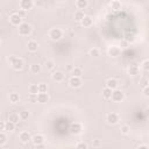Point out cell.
Returning <instances> with one entry per match:
<instances>
[{
    "instance_id": "4316f807",
    "label": "cell",
    "mask_w": 149,
    "mask_h": 149,
    "mask_svg": "<svg viewBox=\"0 0 149 149\" xmlns=\"http://www.w3.org/2000/svg\"><path fill=\"white\" fill-rule=\"evenodd\" d=\"M19 115H20V119L21 120H28L30 118V112L29 111H21L19 113Z\"/></svg>"
},
{
    "instance_id": "5bb4252c",
    "label": "cell",
    "mask_w": 149,
    "mask_h": 149,
    "mask_svg": "<svg viewBox=\"0 0 149 149\" xmlns=\"http://www.w3.org/2000/svg\"><path fill=\"white\" fill-rule=\"evenodd\" d=\"M31 142L35 144V147L36 146H40V144H43L44 143V137L41 134H36V135H34L31 137Z\"/></svg>"
},
{
    "instance_id": "ac0fdd59",
    "label": "cell",
    "mask_w": 149,
    "mask_h": 149,
    "mask_svg": "<svg viewBox=\"0 0 149 149\" xmlns=\"http://www.w3.org/2000/svg\"><path fill=\"white\" fill-rule=\"evenodd\" d=\"M36 97H37V101H38L40 104L48 102V100H49V95H48V93H38Z\"/></svg>"
},
{
    "instance_id": "60d3db41",
    "label": "cell",
    "mask_w": 149,
    "mask_h": 149,
    "mask_svg": "<svg viewBox=\"0 0 149 149\" xmlns=\"http://www.w3.org/2000/svg\"><path fill=\"white\" fill-rule=\"evenodd\" d=\"M136 149H149V147L146 146V144H141V146H139Z\"/></svg>"
},
{
    "instance_id": "d4e9b609",
    "label": "cell",
    "mask_w": 149,
    "mask_h": 149,
    "mask_svg": "<svg viewBox=\"0 0 149 149\" xmlns=\"http://www.w3.org/2000/svg\"><path fill=\"white\" fill-rule=\"evenodd\" d=\"M112 93H113V91L111 88H108V87H105L102 90V97L105 99H111L112 98Z\"/></svg>"
},
{
    "instance_id": "d590c367",
    "label": "cell",
    "mask_w": 149,
    "mask_h": 149,
    "mask_svg": "<svg viewBox=\"0 0 149 149\" xmlns=\"http://www.w3.org/2000/svg\"><path fill=\"white\" fill-rule=\"evenodd\" d=\"M142 68H143V70L149 71V59L143 61V63H142Z\"/></svg>"
},
{
    "instance_id": "ee69618b",
    "label": "cell",
    "mask_w": 149,
    "mask_h": 149,
    "mask_svg": "<svg viewBox=\"0 0 149 149\" xmlns=\"http://www.w3.org/2000/svg\"><path fill=\"white\" fill-rule=\"evenodd\" d=\"M45 149H49V148H45Z\"/></svg>"
},
{
    "instance_id": "3957f363",
    "label": "cell",
    "mask_w": 149,
    "mask_h": 149,
    "mask_svg": "<svg viewBox=\"0 0 149 149\" xmlns=\"http://www.w3.org/2000/svg\"><path fill=\"white\" fill-rule=\"evenodd\" d=\"M49 37L52 40V41H58L63 37V33L59 28H52L50 31H49Z\"/></svg>"
},
{
    "instance_id": "ab89813d",
    "label": "cell",
    "mask_w": 149,
    "mask_h": 149,
    "mask_svg": "<svg viewBox=\"0 0 149 149\" xmlns=\"http://www.w3.org/2000/svg\"><path fill=\"white\" fill-rule=\"evenodd\" d=\"M127 44H128L127 41H121V42H120V47H121V48H126Z\"/></svg>"
},
{
    "instance_id": "9c48e42d",
    "label": "cell",
    "mask_w": 149,
    "mask_h": 149,
    "mask_svg": "<svg viewBox=\"0 0 149 149\" xmlns=\"http://www.w3.org/2000/svg\"><path fill=\"white\" fill-rule=\"evenodd\" d=\"M69 85L72 87V88H78L81 86V79L78 78V77H71L69 79Z\"/></svg>"
},
{
    "instance_id": "f35d334b",
    "label": "cell",
    "mask_w": 149,
    "mask_h": 149,
    "mask_svg": "<svg viewBox=\"0 0 149 149\" xmlns=\"http://www.w3.org/2000/svg\"><path fill=\"white\" fill-rule=\"evenodd\" d=\"M0 130L1 132H5L6 130V122H3V121L0 122Z\"/></svg>"
},
{
    "instance_id": "4fadbf2b",
    "label": "cell",
    "mask_w": 149,
    "mask_h": 149,
    "mask_svg": "<svg viewBox=\"0 0 149 149\" xmlns=\"http://www.w3.org/2000/svg\"><path fill=\"white\" fill-rule=\"evenodd\" d=\"M118 85H119V84H118V80L114 79V78H109V79L106 80V87L111 88L112 91L116 90V88H118Z\"/></svg>"
},
{
    "instance_id": "8992f818",
    "label": "cell",
    "mask_w": 149,
    "mask_h": 149,
    "mask_svg": "<svg viewBox=\"0 0 149 149\" xmlns=\"http://www.w3.org/2000/svg\"><path fill=\"white\" fill-rule=\"evenodd\" d=\"M19 6H20L21 10L27 12V10H29V9L33 8V6H34V1H33V0H21V1L19 2Z\"/></svg>"
},
{
    "instance_id": "2e32d148",
    "label": "cell",
    "mask_w": 149,
    "mask_h": 149,
    "mask_svg": "<svg viewBox=\"0 0 149 149\" xmlns=\"http://www.w3.org/2000/svg\"><path fill=\"white\" fill-rule=\"evenodd\" d=\"M81 26L83 27H91L92 23H93V19L90 16V15H85V17L81 20Z\"/></svg>"
},
{
    "instance_id": "52a82bcc",
    "label": "cell",
    "mask_w": 149,
    "mask_h": 149,
    "mask_svg": "<svg viewBox=\"0 0 149 149\" xmlns=\"http://www.w3.org/2000/svg\"><path fill=\"white\" fill-rule=\"evenodd\" d=\"M69 130H70V133H71V134H73V135H78V134H80V133H81L83 127H81V125H80L79 122H73V123H71V125H70Z\"/></svg>"
},
{
    "instance_id": "d6986e66",
    "label": "cell",
    "mask_w": 149,
    "mask_h": 149,
    "mask_svg": "<svg viewBox=\"0 0 149 149\" xmlns=\"http://www.w3.org/2000/svg\"><path fill=\"white\" fill-rule=\"evenodd\" d=\"M139 72H140V68L137 65H130L128 68V73L130 76H136V74H139Z\"/></svg>"
},
{
    "instance_id": "836d02e7",
    "label": "cell",
    "mask_w": 149,
    "mask_h": 149,
    "mask_svg": "<svg viewBox=\"0 0 149 149\" xmlns=\"http://www.w3.org/2000/svg\"><path fill=\"white\" fill-rule=\"evenodd\" d=\"M90 55H91V56H93V57L99 56V49H97V48L91 49V50H90Z\"/></svg>"
},
{
    "instance_id": "b9f144b4",
    "label": "cell",
    "mask_w": 149,
    "mask_h": 149,
    "mask_svg": "<svg viewBox=\"0 0 149 149\" xmlns=\"http://www.w3.org/2000/svg\"><path fill=\"white\" fill-rule=\"evenodd\" d=\"M17 13H19V15H20L21 17H23V16H24V10H19Z\"/></svg>"
},
{
    "instance_id": "4dcf8cb0",
    "label": "cell",
    "mask_w": 149,
    "mask_h": 149,
    "mask_svg": "<svg viewBox=\"0 0 149 149\" xmlns=\"http://www.w3.org/2000/svg\"><path fill=\"white\" fill-rule=\"evenodd\" d=\"M120 130H121V133H122L123 135H127V134L129 133L130 128H129V126H128V125H122V126H121V128H120Z\"/></svg>"
},
{
    "instance_id": "7c38bea8",
    "label": "cell",
    "mask_w": 149,
    "mask_h": 149,
    "mask_svg": "<svg viewBox=\"0 0 149 149\" xmlns=\"http://www.w3.org/2000/svg\"><path fill=\"white\" fill-rule=\"evenodd\" d=\"M51 78H52L54 81L61 83V81L64 80V73H63L62 71H55V72L51 74Z\"/></svg>"
},
{
    "instance_id": "7402d4cb",
    "label": "cell",
    "mask_w": 149,
    "mask_h": 149,
    "mask_svg": "<svg viewBox=\"0 0 149 149\" xmlns=\"http://www.w3.org/2000/svg\"><path fill=\"white\" fill-rule=\"evenodd\" d=\"M85 17V14H84V12L83 10H76L74 12V20L76 21H78V22H81V20Z\"/></svg>"
},
{
    "instance_id": "f546056e",
    "label": "cell",
    "mask_w": 149,
    "mask_h": 149,
    "mask_svg": "<svg viewBox=\"0 0 149 149\" xmlns=\"http://www.w3.org/2000/svg\"><path fill=\"white\" fill-rule=\"evenodd\" d=\"M44 66H45L47 70H52V69L55 68V63H54L52 61H45Z\"/></svg>"
},
{
    "instance_id": "e0dca14e",
    "label": "cell",
    "mask_w": 149,
    "mask_h": 149,
    "mask_svg": "<svg viewBox=\"0 0 149 149\" xmlns=\"http://www.w3.org/2000/svg\"><path fill=\"white\" fill-rule=\"evenodd\" d=\"M87 6H88V1H87V0H77V1H76V7H77L79 10L85 9Z\"/></svg>"
},
{
    "instance_id": "603a6c76",
    "label": "cell",
    "mask_w": 149,
    "mask_h": 149,
    "mask_svg": "<svg viewBox=\"0 0 149 149\" xmlns=\"http://www.w3.org/2000/svg\"><path fill=\"white\" fill-rule=\"evenodd\" d=\"M19 120H20V115L17 113H10L8 116V121H10L13 123H17Z\"/></svg>"
},
{
    "instance_id": "5b68a950",
    "label": "cell",
    "mask_w": 149,
    "mask_h": 149,
    "mask_svg": "<svg viewBox=\"0 0 149 149\" xmlns=\"http://www.w3.org/2000/svg\"><path fill=\"white\" fill-rule=\"evenodd\" d=\"M113 101L115 102H121L123 99H125V93L121 91V90H114L113 93H112V98H111Z\"/></svg>"
},
{
    "instance_id": "d6a6232c",
    "label": "cell",
    "mask_w": 149,
    "mask_h": 149,
    "mask_svg": "<svg viewBox=\"0 0 149 149\" xmlns=\"http://www.w3.org/2000/svg\"><path fill=\"white\" fill-rule=\"evenodd\" d=\"M47 84H44V83H41V84H38V91H40V93H47Z\"/></svg>"
},
{
    "instance_id": "44dd1931",
    "label": "cell",
    "mask_w": 149,
    "mask_h": 149,
    "mask_svg": "<svg viewBox=\"0 0 149 149\" xmlns=\"http://www.w3.org/2000/svg\"><path fill=\"white\" fill-rule=\"evenodd\" d=\"M109 6H111V8H112L113 10H119V9H121V2L118 1V0L111 1V2H109Z\"/></svg>"
},
{
    "instance_id": "8d00e7d4",
    "label": "cell",
    "mask_w": 149,
    "mask_h": 149,
    "mask_svg": "<svg viewBox=\"0 0 149 149\" xmlns=\"http://www.w3.org/2000/svg\"><path fill=\"white\" fill-rule=\"evenodd\" d=\"M142 92H143V95H144V97L149 98V85H146V86L143 87Z\"/></svg>"
},
{
    "instance_id": "83f0119b",
    "label": "cell",
    "mask_w": 149,
    "mask_h": 149,
    "mask_svg": "<svg viewBox=\"0 0 149 149\" xmlns=\"http://www.w3.org/2000/svg\"><path fill=\"white\" fill-rule=\"evenodd\" d=\"M81 74H83V71H81L80 68H73V69H72V77H78V78H80Z\"/></svg>"
},
{
    "instance_id": "7bdbcfd3",
    "label": "cell",
    "mask_w": 149,
    "mask_h": 149,
    "mask_svg": "<svg viewBox=\"0 0 149 149\" xmlns=\"http://www.w3.org/2000/svg\"><path fill=\"white\" fill-rule=\"evenodd\" d=\"M36 149H45V147L43 144H40V146H36Z\"/></svg>"
},
{
    "instance_id": "cb8c5ba5",
    "label": "cell",
    "mask_w": 149,
    "mask_h": 149,
    "mask_svg": "<svg viewBox=\"0 0 149 149\" xmlns=\"http://www.w3.org/2000/svg\"><path fill=\"white\" fill-rule=\"evenodd\" d=\"M19 100H20V95H19V93L13 92V93L9 94V101H10V102L16 104V102H19Z\"/></svg>"
},
{
    "instance_id": "30bf717a",
    "label": "cell",
    "mask_w": 149,
    "mask_h": 149,
    "mask_svg": "<svg viewBox=\"0 0 149 149\" xmlns=\"http://www.w3.org/2000/svg\"><path fill=\"white\" fill-rule=\"evenodd\" d=\"M107 52H108V55H109L111 57H118V56L121 54V49H120L119 47H116V45H112V47L108 48Z\"/></svg>"
},
{
    "instance_id": "74e56055",
    "label": "cell",
    "mask_w": 149,
    "mask_h": 149,
    "mask_svg": "<svg viewBox=\"0 0 149 149\" xmlns=\"http://www.w3.org/2000/svg\"><path fill=\"white\" fill-rule=\"evenodd\" d=\"M92 144H93V147H100L101 144H102V142H101V140H93V142H92Z\"/></svg>"
},
{
    "instance_id": "9a60e30c",
    "label": "cell",
    "mask_w": 149,
    "mask_h": 149,
    "mask_svg": "<svg viewBox=\"0 0 149 149\" xmlns=\"http://www.w3.org/2000/svg\"><path fill=\"white\" fill-rule=\"evenodd\" d=\"M27 49H28V51H30V52H36L37 49H38V43H37L36 41H29V42L27 43Z\"/></svg>"
},
{
    "instance_id": "277c9868",
    "label": "cell",
    "mask_w": 149,
    "mask_h": 149,
    "mask_svg": "<svg viewBox=\"0 0 149 149\" xmlns=\"http://www.w3.org/2000/svg\"><path fill=\"white\" fill-rule=\"evenodd\" d=\"M9 22H10L13 26H17V27H19V26L22 23V17L19 15L17 12L12 13V14L9 15Z\"/></svg>"
},
{
    "instance_id": "ffe728a7",
    "label": "cell",
    "mask_w": 149,
    "mask_h": 149,
    "mask_svg": "<svg viewBox=\"0 0 149 149\" xmlns=\"http://www.w3.org/2000/svg\"><path fill=\"white\" fill-rule=\"evenodd\" d=\"M28 91H29L30 94H33V95H37V94L40 93V91H38V85H36V84H31V85L29 86Z\"/></svg>"
},
{
    "instance_id": "8fae6325",
    "label": "cell",
    "mask_w": 149,
    "mask_h": 149,
    "mask_svg": "<svg viewBox=\"0 0 149 149\" xmlns=\"http://www.w3.org/2000/svg\"><path fill=\"white\" fill-rule=\"evenodd\" d=\"M19 140L22 142V143H28L29 141H31V135L29 132H21L20 135H19Z\"/></svg>"
},
{
    "instance_id": "484cf974",
    "label": "cell",
    "mask_w": 149,
    "mask_h": 149,
    "mask_svg": "<svg viewBox=\"0 0 149 149\" xmlns=\"http://www.w3.org/2000/svg\"><path fill=\"white\" fill-rule=\"evenodd\" d=\"M30 71H31L33 73H35V74L40 73V72H41V65H40V64H36V63L31 64V65H30Z\"/></svg>"
},
{
    "instance_id": "e575fe53",
    "label": "cell",
    "mask_w": 149,
    "mask_h": 149,
    "mask_svg": "<svg viewBox=\"0 0 149 149\" xmlns=\"http://www.w3.org/2000/svg\"><path fill=\"white\" fill-rule=\"evenodd\" d=\"M76 149H87V144L85 142H79V143H77Z\"/></svg>"
},
{
    "instance_id": "1f68e13d",
    "label": "cell",
    "mask_w": 149,
    "mask_h": 149,
    "mask_svg": "<svg viewBox=\"0 0 149 149\" xmlns=\"http://www.w3.org/2000/svg\"><path fill=\"white\" fill-rule=\"evenodd\" d=\"M6 142H7V136L5 135L3 132H1L0 133V146H5Z\"/></svg>"
},
{
    "instance_id": "f1b7e54d",
    "label": "cell",
    "mask_w": 149,
    "mask_h": 149,
    "mask_svg": "<svg viewBox=\"0 0 149 149\" xmlns=\"http://www.w3.org/2000/svg\"><path fill=\"white\" fill-rule=\"evenodd\" d=\"M15 129V123L10 122V121H7L6 122V132H13Z\"/></svg>"
},
{
    "instance_id": "7a4b0ae2",
    "label": "cell",
    "mask_w": 149,
    "mask_h": 149,
    "mask_svg": "<svg viewBox=\"0 0 149 149\" xmlns=\"http://www.w3.org/2000/svg\"><path fill=\"white\" fill-rule=\"evenodd\" d=\"M31 30H33L31 26L29 23H27V22H22L19 26V34L21 36H28V35H30Z\"/></svg>"
},
{
    "instance_id": "6da1fadb",
    "label": "cell",
    "mask_w": 149,
    "mask_h": 149,
    "mask_svg": "<svg viewBox=\"0 0 149 149\" xmlns=\"http://www.w3.org/2000/svg\"><path fill=\"white\" fill-rule=\"evenodd\" d=\"M8 62L10 64V66L16 71H19L23 68V59L22 58H19V57H15V56H9Z\"/></svg>"
},
{
    "instance_id": "ba28073f",
    "label": "cell",
    "mask_w": 149,
    "mask_h": 149,
    "mask_svg": "<svg viewBox=\"0 0 149 149\" xmlns=\"http://www.w3.org/2000/svg\"><path fill=\"white\" fill-rule=\"evenodd\" d=\"M106 121L109 123V125H116L119 122V115L114 112H111L106 115Z\"/></svg>"
}]
</instances>
